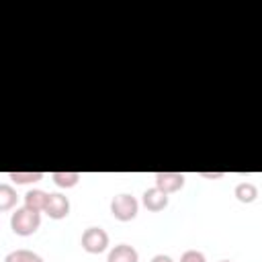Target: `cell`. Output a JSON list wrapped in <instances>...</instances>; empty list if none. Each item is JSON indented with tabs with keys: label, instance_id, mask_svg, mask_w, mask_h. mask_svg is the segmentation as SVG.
<instances>
[{
	"label": "cell",
	"instance_id": "6da1fadb",
	"mask_svg": "<svg viewBox=\"0 0 262 262\" xmlns=\"http://www.w3.org/2000/svg\"><path fill=\"white\" fill-rule=\"evenodd\" d=\"M39 225H41V213L25 205L10 215V227L16 235H33L39 229Z\"/></svg>",
	"mask_w": 262,
	"mask_h": 262
},
{
	"label": "cell",
	"instance_id": "7a4b0ae2",
	"mask_svg": "<svg viewBox=\"0 0 262 262\" xmlns=\"http://www.w3.org/2000/svg\"><path fill=\"white\" fill-rule=\"evenodd\" d=\"M139 211V203L135 196L127 194V192H121V194H115L113 201H111V215L119 221H131L135 219Z\"/></svg>",
	"mask_w": 262,
	"mask_h": 262
},
{
	"label": "cell",
	"instance_id": "3957f363",
	"mask_svg": "<svg viewBox=\"0 0 262 262\" xmlns=\"http://www.w3.org/2000/svg\"><path fill=\"white\" fill-rule=\"evenodd\" d=\"M82 248L88 254H102L108 248V233L102 227H88L82 233Z\"/></svg>",
	"mask_w": 262,
	"mask_h": 262
},
{
	"label": "cell",
	"instance_id": "277c9868",
	"mask_svg": "<svg viewBox=\"0 0 262 262\" xmlns=\"http://www.w3.org/2000/svg\"><path fill=\"white\" fill-rule=\"evenodd\" d=\"M47 217L51 219H63L70 215V199L66 194H59V192H49V199H47V207L43 211Z\"/></svg>",
	"mask_w": 262,
	"mask_h": 262
},
{
	"label": "cell",
	"instance_id": "5b68a950",
	"mask_svg": "<svg viewBox=\"0 0 262 262\" xmlns=\"http://www.w3.org/2000/svg\"><path fill=\"white\" fill-rule=\"evenodd\" d=\"M154 180H156V186L160 190H164L166 194L178 192L184 186V174H180V172H156Z\"/></svg>",
	"mask_w": 262,
	"mask_h": 262
},
{
	"label": "cell",
	"instance_id": "8992f818",
	"mask_svg": "<svg viewBox=\"0 0 262 262\" xmlns=\"http://www.w3.org/2000/svg\"><path fill=\"white\" fill-rule=\"evenodd\" d=\"M141 203H143V207H145L147 211L158 213V211H164V209L168 207L170 199H168V194H166L164 190H160L158 186H151V188H147V190L143 192Z\"/></svg>",
	"mask_w": 262,
	"mask_h": 262
},
{
	"label": "cell",
	"instance_id": "52a82bcc",
	"mask_svg": "<svg viewBox=\"0 0 262 262\" xmlns=\"http://www.w3.org/2000/svg\"><path fill=\"white\" fill-rule=\"evenodd\" d=\"M106 262H139V254L133 246L129 244H119L115 246L108 256H106Z\"/></svg>",
	"mask_w": 262,
	"mask_h": 262
},
{
	"label": "cell",
	"instance_id": "ba28073f",
	"mask_svg": "<svg viewBox=\"0 0 262 262\" xmlns=\"http://www.w3.org/2000/svg\"><path fill=\"white\" fill-rule=\"evenodd\" d=\"M47 199H49V192H45V190H41V188L27 190V194H25V207L43 213L45 207H47Z\"/></svg>",
	"mask_w": 262,
	"mask_h": 262
},
{
	"label": "cell",
	"instance_id": "9c48e42d",
	"mask_svg": "<svg viewBox=\"0 0 262 262\" xmlns=\"http://www.w3.org/2000/svg\"><path fill=\"white\" fill-rule=\"evenodd\" d=\"M233 194H235V199H237L239 203H246V205H248V203H254V201L258 199V186H256L254 182L244 180V182L235 184Z\"/></svg>",
	"mask_w": 262,
	"mask_h": 262
},
{
	"label": "cell",
	"instance_id": "30bf717a",
	"mask_svg": "<svg viewBox=\"0 0 262 262\" xmlns=\"http://www.w3.org/2000/svg\"><path fill=\"white\" fill-rule=\"evenodd\" d=\"M51 178L59 188H72L80 182V172H53Z\"/></svg>",
	"mask_w": 262,
	"mask_h": 262
},
{
	"label": "cell",
	"instance_id": "8fae6325",
	"mask_svg": "<svg viewBox=\"0 0 262 262\" xmlns=\"http://www.w3.org/2000/svg\"><path fill=\"white\" fill-rule=\"evenodd\" d=\"M16 190L10 184H0V211H8L16 205Z\"/></svg>",
	"mask_w": 262,
	"mask_h": 262
},
{
	"label": "cell",
	"instance_id": "7c38bea8",
	"mask_svg": "<svg viewBox=\"0 0 262 262\" xmlns=\"http://www.w3.org/2000/svg\"><path fill=\"white\" fill-rule=\"evenodd\" d=\"M4 262H43V258H41L39 254L31 252V250L20 248V250H14V252L6 254Z\"/></svg>",
	"mask_w": 262,
	"mask_h": 262
},
{
	"label": "cell",
	"instance_id": "4fadbf2b",
	"mask_svg": "<svg viewBox=\"0 0 262 262\" xmlns=\"http://www.w3.org/2000/svg\"><path fill=\"white\" fill-rule=\"evenodd\" d=\"M8 178L16 184H29V182H39L43 178V172H8Z\"/></svg>",
	"mask_w": 262,
	"mask_h": 262
},
{
	"label": "cell",
	"instance_id": "5bb4252c",
	"mask_svg": "<svg viewBox=\"0 0 262 262\" xmlns=\"http://www.w3.org/2000/svg\"><path fill=\"white\" fill-rule=\"evenodd\" d=\"M180 262H207L205 254L199 252V250H186L182 256H180Z\"/></svg>",
	"mask_w": 262,
	"mask_h": 262
},
{
	"label": "cell",
	"instance_id": "9a60e30c",
	"mask_svg": "<svg viewBox=\"0 0 262 262\" xmlns=\"http://www.w3.org/2000/svg\"><path fill=\"white\" fill-rule=\"evenodd\" d=\"M149 262H174V260H172L170 256H166V254H156Z\"/></svg>",
	"mask_w": 262,
	"mask_h": 262
},
{
	"label": "cell",
	"instance_id": "2e32d148",
	"mask_svg": "<svg viewBox=\"0 0 262 262\" xmlns=\"http://www.w3.org/2000/svg\"><path fill=\"white\" fill-rule=\"evenodd\" d=\"M203 176H205V178H221L223 172H215V174H211V172H203Z\"/></svg>",
	"mask_w": 262,
	"mask_h": 262
},
{
	"label": "cell",
	"instance_id": "e0dca14e",
	"mask_svg": "<svg viewBox=\"0 0 262 262\" xmlns=\"http://www.w3.org/2000/svg\"><path fill=\"white\" fill-rule=\"evenodd\" d=\"M219 262H231V260H219Z\"/></svg>",
	"mask_w": 262,
	"mask_h": 262
}]
</instances>
